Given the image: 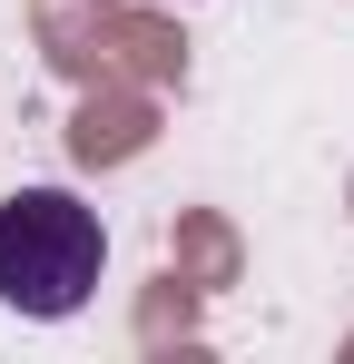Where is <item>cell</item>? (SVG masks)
<instances>
[{
  "label": "cell",
  "mask_w": 354,
  "mask_h": 364,
  "mask_svg": "<svg viewBox=\"0 0 354 364\" xmlns=\"http://www.w3.org/2000/svg\"><path fill=\"white\" fill-rule=\"evenodd\" d=\"M109 276V227L69 187H10L0 197V305L30 325H69Z\"/></svg>",
  "instance_id": "1"
}]
</instances>
